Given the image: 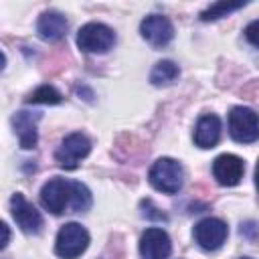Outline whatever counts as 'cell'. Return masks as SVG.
<instances>
[{
  "mask_svg": "<svg viewBox=\"0 0 259 259\" xmlns=\"http://www.w3.org/2000/svg\"><path fill=\"white\" fill-rule=\"evenodd\" d=\"M115 42V34L101 22H87L77 32V47L85 53H107Z\"/></svg>",
  "mask_w": 259,
  "mask_h": 259,
  "instance_id": "5b68a950",
  "label": "cell"
},
{
  "mask_svg": "<svg viewBox=\"0 0 259 259\" xmlns=\"http://www.w3.org/2000/svg\"><path fill=\"white\" fill-rule=\"evenodd\" d=\"M89 247V233L79 223H67L59 229L55 241V253L61 259H77Z\"/></svg>",
  "mask_w": 259,
  "mask_h": 259,
  "instance_id": "7a4b0ae2",
  "label": "cell"
},
{
  "mask_svg": "<svg viewBox=\"0 0 259 259\" xmlns=\"http://www.w3.org/2000/svg\"><path fill=\"white\" fill-rule=\"evenodd\" d=\"M73 200V180L65 178H51L40 188V202L53 214H63L71 208Z\"/></svg>",
  "mask_w": 259,
  "mask_h": 259,
  "instance_id": "277c9868",
  "label": "cell"
},
{
  "mask_svg": "<svg viewBox=\"0 0 259 259\" xmlns=\"http://www.w3.org/2000/svg\"><path fill=\"white\" fill-rule=\"evenodd\" d=\"M142 208H148V212H144V217H148V219H156V221H166V214L164 212H156L158 208L152 204V200H142Z\"/></svg>",
  "mask_w": 259,
  "mask_h": 259,
  "instance_id": "ffe728a7",
  "label": "cell"
},
{
  "mask_svg": "<svg viewBox=\"0 0 259 259\" xmlns=\"http://www.w3.org/2000/svg\"><path fill=\"white\" fill-rule=\"evenodd\" d=\"M172 253V241L164 229L150 227L140 237V255L142 259H168Z\"/></svg>",
  "mask_w": 259,
  "mask_h": 259,
  "instance_id": "ba28073f",
  "label": "cell"
},
{
  "mask_svg": "<svg viewBox=\"0 0 259 259\" xmlns=\"http://www.w3.org/2000/svg\"><path fill=\"white\" fill-rule=\"evenodd\" d=\"M255 186L259 190V160H257V166H255Z\"/></svg>",
  "mask_w": 259,
  "mask_h": 259,
  "instance_id": "7402d4cb",
  "label": "cell"
},
{
  "mask_svg": "<svg viewBox=\"0 0 259 259\" xmlns=\"http://www.w3.org/2000/svg\"><path fill=\"white\" fill-rule=\"evenodd\" d=\"M178 75H180V69H178L176 63H172V61H158L154 65V69L150 71V81H152V85L162 87V85H170L172 81H176Z\"/></svg>",
  "mask_w": 259,
  "mask_h": 259,
  "instance_id": "9a60e30c",
  "label": "cell"
},
{
  "mask_svg": "<svg viewBox=\"0 0 259 259\" xmlns=\"http://www.w3.org/2000/svg\"><path fill=\"white\" fill-rule=\"evenodd\" d=\"M91 192L85 184L73 180V200H71V212H85L91 206Z\"/></svg>",
  "mask_w": 259,
  "mask_h": 259,
  "instance_id": "ac0fdd59",
  "label": "cell"
},
{
  "mask_svg": "<svg viewBox=\"0 0 259 259\" xmlns=\"http://www.w3.org/2000/svg\"><path fill=\"white\" fill-rule=\"evenodd\" d=\"M140 32H142L144 40H148L156 49L166 47L174 38V26L162 14H150V16H146L142 20V24H140Z\"/></svg>",
  "mask_w": 259,
  "mask_h": 259,
  "instance_id": "9c48e42d",
  "label": "cell"
},
{
  "mask_svg": "<svg viewBox=\"0 0 259 259\" xmlns=\"http://www.w3.org/2000/svg\"><path fill=\"white\" fill-rule=\"evenodd\" d=\"M243 6H245V2H214L206 10L200 12V18L202 20H217V18H223V16L243 8Z\"/></svg>",
  "mask_w": 259,
  "mask_h": 259,
  "instance_id": "e0dca14e",
  "label": "cell"
},
{
  "mask_svg": "<svg viewBox=\"0 0 259 259\" xmlns=\"http://www.w3.org/2000/svg\"><path fill=\"white\" fill-rule=\"evenodd\" d=\"M38 117H40L38 113H30V111H16L12 115V125H14V132L18 134L22 150H30L36 146V142H38V134H36Z\"/></svg>",
  "mask_w": 259,
  "mask_h": 259,
  "instance_id": "4fadbf2b",
  "label": "cell"
},
{
  "mask_svg": "<svg viewBox=\"0 0 259 259\" xmlns=\"http://www.w3.org/2000/svg\"><path fill=\"white\" fill-rule=\"evenodd\" d=\"M221 140V119L214 113H204L198 117L194 127V144L202 150L214 148Z\"/></svg>",
  "mask_w": 259,
  "mask_h": 259,
  "instance_id": "7c38bea8",
  "label": "cell"
},
{
  "mask_svg": "<svg viewBox=\"0 0 259 259\" xmlns=\"http://www.w3.org/2000/svg\"><path fill=\"white\" fill-rule=\"evenodd\" d=\"M192 235H194V241L198 243V247H202L204 251H217L227 241L229 227L225 221H221L217 217H206L194 225Z\"/></svg>",
  "mask_w": 259,
  "mask_h": 259,
  "instance_id": "52a82bcc",
  "label": "cell"
},
{
  "mask_svg": "<svg viewBox=\"0 0 259 259\" xmlns=\"http://www.w3.org/2000/svg\"><path fill=\"white\" fill-rule=\"evenodd\" d=\"M89 152H91V140L85 134L75 132V134H69L61 142V146L55 152V158H57V162H59L61 168L75 170L79 166V162L83 158H87Z\"/></svg>",
  "mask_w": 259,
  "mask_h": 259,
  "instance_id": "8992f818",
  "label": "cell"
},
{
  "mask_svg": "<svg viewBox=\"0 0 259 259\" xmlns=\"http://www.w3.org/2000/svg\"><path fill=\"white\" fill-rule=\"evenodd\" d=\"M61 101H63V95L53 85H40L26 97V103H40V105H57Z\"/></svg>",
  "mask_w": 259,
  "mask_h": 259,
  "instance_id": "2e32d148",
  "label": "cell"
},
{
  "mask_svg": "<svg viewBox=\"0 0 259 259\" xmlns=\"http://www.w3.org/2000/svg\"><path fill=\"white\" fill-rule=\"evenodd\" d=\"M0 229H2V233H4V237H2V243H0V247L4 249V247L8 245V239H10V231H8V225H6V223H2V225H0Z\"/></svg>",
  "mask_w": 259,
  "mask_h": 259,
  "instance_id": "44dd1931",
  "label": "cell"
},
{
  "mask_svg": "<svg viewBox=\"0 0 259 259\" xmlns=\"http://www.w3.org/2000/svg\"><path fill=\"white\" fill-rule=\"evenodd\" d=\"M245 38H247L253 47H259V18L247 24V28H245Z\"/></svg>",
  "mask_w": 259,
  "mask_h": 259,
  "instance_id": "d6986e66",
  "label": "cell"
},
{
  "mask_svg": "<svg viewBox=\"0 0 259 259\" xmlns=\"http://www.w3.org/2000/svg\"><path fill=\"white\" fill-rule=\"evenodd\" d=\"M148 180L156 190L164 194H176L184 182V168L174 158H158L148 172Z\"/></svg>",
  "mask_w": 259,
  "mask_h": 259,
  "instance_id": "6da1fadb",
  "label": "cell"
},
{
  "mask_svg": "<svg viewBox=\"0 0 259 259\" xmlns=\"http://www.w3.org/2000/svg\"><path fill=\"white\" fill-rule=\"evenodd\" d=\"M10 210H12V217L16 221V225L24 231V233H32L36 235L42 227V217L40 212L34 208V204H30L20 192L12 194L10 198Z\"/></svg>",
  "mask_w": 259,
  "mask_h": 259,
  "instance_id": "30bf717a",
  "label": "cell"
},
{
  "mask_svg": "<svg viewBox=\"0 0 259 259\" xmlns=\"http://www.w3.org/2000/svg\"><path fill=\"white\" fill-rule=\"evenodd\" d=\"M229 134L239 144H253L259 140V115L249 107H233L229 113Z\"/></svg>",
  "mask_w": 259,
  "mask_h": 259,
  "instance_id": "3957f363",
  "label": "cell"
},
{
  "mask_svg": "<svg viewBox=\"0 0 259 259\" xmlns=\"http://www.w3.org/2000/svg\"><path fill=\"white\" fill-rule=\"evenodd\" d=\"M241 259H249V257H241Z\"/></svg>",
  "mask_w": 259,
  "mask_h": 259,
  "instance_id": "603a6c76",
  "label": "cell"
},
{
  "mask_svg": "<svg viewBox=\"0 0 259 259\" xmlns=\"http://www.w3.org/2000/svg\"><path fill=\"white\" fill-rule=\"evenodd\" d=\"M67 28H69L67 18L57 10L42 12L36 22V30H38L40 38H45V40H61L67 34Z\"/></svg>",
  "mask_w": 259,
  "mask_h": 259,
  "instance_id": "5bb4252c",
  "label": "cell"
},
{
  "mask_svg": "<svg viewBox=\"0 0 259 259\" xmlns=\"http://www.w3.org/2000/svg\"><path fill=\"white\" fill-rule=\"evenodd\" d=\"M245 172V164L235 154H221L212 162V176L221 186H235L241 182Z\"/></svg>",
  "mask_w": 259,
  "mask_h": 259,
  "instance_id": "8fae6325",
  "label": "cell"
}]
</instances>
